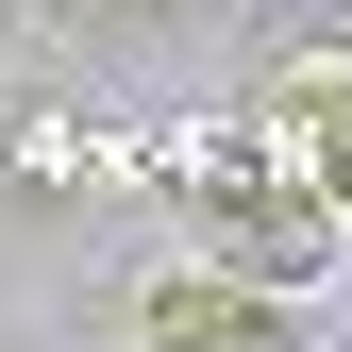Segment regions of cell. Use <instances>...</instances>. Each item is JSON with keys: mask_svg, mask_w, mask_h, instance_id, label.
I'll list each match as a JSON object with an SVG mask.
<instances>
[{"mask_svg": "<svg viewBox=\"0 0 352 352\" xmlns=\"http://www.w3.org/2000/svg\"><path fill=\"white\" fill-rule=\"evenodd\" d=\"M252 168H285L302 201L352 218V67H285L269 101H252Z\"/></svg>", "mask_w": 352, "mask_h": 352, "instance_id": "2", "label": "cell"}, {"mask_svg": "<svg viewBox=\"0 0 352 352\" xmlns=\"http://www.w3.org/2000/svg\"><path fill=\"white\" fill-rule=\"evenodd\" d=\"M135 336H151V352H302L319 319H302L285 285L201 269V252H185V269H151V285H135Z\"/></svg>", "mask_w": 352, "mask_h": 352, "instance_id": "1", "label": "cell"}]
</instances>
